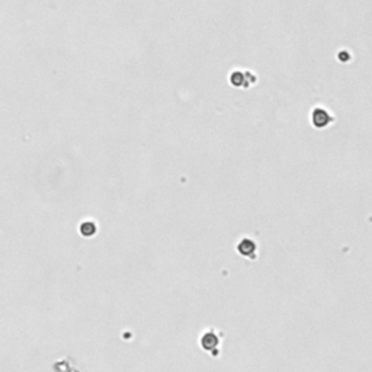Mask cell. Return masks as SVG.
I'll list each match as a JSON object with an SVG mask.
<instances>
[{
  "label": "cell",
  "mask_w": 372,
  "mask_h": 372,
  "mask_svg": "<svg viewBox=\"0 0 372 372\" xmlns=\"http://www.w3.org/2000/svg\"><path fill=\"white\" fill-rule=\"evenodd\" d=\"M201 346H202V349L205 352H208L209 355H212L214 358H217L220 355V349H218L221 346L220 337L214 331H207V333L202 334V337H201Z\"/></svg>",
  "instance_id": "6da1fadb"
},
{
  "label": "cell",
  "mask_w": 372,
  "mask_h": 372,
  "mask_svg": "<svg viewBox=\"0 0 372 372\" xmlns=\"http://www.w3.org/2000/svg\"><path fill=\"white\" fill-rule=\"evenodd\" d=\"M256 82V77L250 73V71H241V70H235L234 73H231L230 76V83L237 87H247L249 84Z\"/></svg>",
  "instance_id": "7a4b0ae2"
},
{
  "label": "cell",
  "mask_w": 372,
  "mask_h": 372,
  "mask_svg": "<svg viewBox=\"0 0 372 372\" xmlns=\"http://www.w3.org/2000/svg\"><path fill=\"white\" fill-rule=\"evenodd\" d=\"M331 121H333V116L323 108H317V109L313 110V113H311V122H313L314 127H317L320 130L326 128Z\"/></svg>",
  "instance_id": "3957f363"
},
{
  "label": "cell",
  "mask_w": 372,
  "mask_h": 372,
  "mask_svg": "<svg viewBox=\"0 0 372 372\" xmlns=\"http://www.w3.org/2000/svg\"><path fill=\"white\" fill-rule=\"evenodd\" d=\"M237 250L241 256L244 258H249V259H256L258 258V246L255 241L249 240V238H243L238 246H237Z\"/></svg>",
  "instance_id": "277c9868"
},
{
  "label": "cell",
  "mask_w": 372,
  "mask_h": 372,
  "mask_svg": "<svg viewBox=\"0 0 372 372\" xmlns=\"http://www.w3.org/2000/svg\"><path fill=\"white\" fill-rule=\"evenodd\" d=\"M79 230H80V234L84 235V237H92L97 233V225L95 221H83Z\"/></svg>",
  "instance_id": "5b68a950"
}]
</instances>
